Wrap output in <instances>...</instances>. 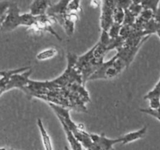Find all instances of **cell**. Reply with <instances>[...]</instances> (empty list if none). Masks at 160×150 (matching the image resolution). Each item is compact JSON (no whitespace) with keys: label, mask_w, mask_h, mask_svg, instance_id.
I'll return each mask as SVG.
<instances>
[{"label":"cell","mask_w":160,"mask_h":150,"mask_svg":"<svg viewBox=\"0 0 160 150\" xmlns=\"http://www.w3.org/2000/svg\"><path fill=\"white\" fill-rule=\"evenodd\" d=\"M137 17L134 15L131 12H130L129 9H125L124 10V17H123V21L122 25H128V26H133L135 23V20Z\"/></svg>","instance_id":"9a60e30c"},{"label":"cell","mask_w":160,"mask_h":150,"mask_svg":"<svg viewBox=\"0 0 160 150\" xmlns=\"http://www.w3.org/2000/svg\"><path fill=\"white\" fill-rule=\"evenodd\" d=\"M9 2H10L7 1L0 2V27H1L2 22L4 21L6 12H7V9L9 6Z\"/></svg>","instance_id":"44dd1931"},{"label":"cell","mask_w":160,"mask_h":150,"mask_svg":"<svg viewBox=\"0 0 160 150\" xmlns=\"http://www.w3.org/2000/svg\"><path fill=\"white\" fill-rule=\"evenodd\" d=\"M159 23H158L157 22L155 21L154 19H152L149 21L147 22L146 23H145L142 31H143V34H145V36H150V34L157 32V31L159 30Z\"/></svg>","instance_id":"8fae6325"},{"label":"cell","mask_w":160,"mask_h":150,"mask_svg":"<svg viewBox=\"0 0 160 150\" xmlns=\"http://www.w3.org/2000/svg\"><path fill=\"white\" fill-rule=\"evenodd\" d=\"M92 142L97 146L99 147L101 150H111L113 148V146L118 143H121L120 137L118 138H108L105 134H89Z\"/></svg>","instance_id":"5b68a950"},{"label":"cell","mask_w":160,"mask_h":150,"mask_svg":"<svg viewBox=\"0 0 160 150\" xmlns=\"http://www.w3.org/2000/svg\"><path fill=\"white\" fill-rule=\"evenodd\" d=\"M147 130H148V128H147L146 126H145L142 128H141V129L138 130V131H132V132H129L128 134H124L122 137H120L121 144L127 145V144L131 143V142H134V141L142 138L146 134Z\"/></svg>","instance_id":"ba28073f"},{"label":"cell","mask_w":160,"mask_h":150,"mask_svg":"<svg viewBox=\"0 0 160 150\" xmlns=\"http://www.w3.org/2000/svg\"><path fill=\"white\" fill-rule=\"evenodd\" d=\"M141 4H142L143 9H148V10L152 11L153 13L157 9L158 6L159 4V1H141Z\"/></svg>","instance_id":"e0dca14e"},{"label":"cell","mask_w":160,"mask_h":150,"mask_svg":"<svg viewBox=\"0 0 160 150\" xmlns=\"http://www.w3.org/2000/svg\"><path fill=\"white\" fill-rule=\"evenodd\" d=\"M37 125L39 129V132H40L42 144H43L45 150H53V145L51 137H50L48 132L46 131L45 127H44L43 122H42V120L40 118L38 119Z\"/></svg>","instance_id":"9c48e42d"},{"label":"cell","mask_w":160,"mask_h":150,"mask_svg":"<svg viewBox=\"0 0 160 150\" xmlns=\"http://www.w3.org/2000/svg\"><path fill=\"white\" fill-rule=\"evenodd\" d=\"M141 112H145V113L148 114V115L152 116V117H155L157 120L160 121V107L157 109H152L150 108H147V109H141Z\"/></svg>","instance_id":"7402d4cb"},{"label":"cell","mask_w":160,"mask_h":150,"mask_svg":"<svg viewBox=\"0 0 160 150\" xmlns=\"http://www.w3.org/2000/svg\"><path fill=\"white\" fill-rule=\"evenodd\" d=\"M81 9V2L80 1H69L67 5V12L68 13H78Z\"/></svg>","instance_id":"d6986e66"},{"label":"cell","mask_w":160,"mask_h":150,"mask_svg":"<svg viewBox=\"0 0 160 150\" xmlns=\"http://www.w3.org/2000/svg\"><path fill=\"white\" fill-rule=\"evenodd\" d=\"M128 9L136 17H138L139 16V14L142 12V11L143 10V8H142V4H141V1H131V3Z\"/></svg>","instance_id":"2e32d148"},{"label":"cell","mask_w":160,"mask_h":150,"mask_svg":"<svg viewBox=\"0 0 160 150\" xmlns=\"http://www.w3.org/2000/svg\"><path fill=\"white\" fill-rule=\"evenodd\" d=\"M50 1H34L30 5V12L34 17H39V16L46 15L47 10L50 5L52 4Z\"/></svg>","instance_id":"52a82bcc"},{"label":"cell","mask_w":160,"mask_h":150,"mask_svg":"<svg viewBox=\"0 0 160 150\" xmlns=\"http://www.w3.org/2000/svg\"><path fill=\"white\" fill-rule=\"evenodd\" d=\"M123 17H124V9H121L116 5V7L113 9V14H112L113 23L122 25L123 21Z\"/></svg>","instance_id":"7c38bea8"},{"label":"cell","mask_w":160,"mask_h":150,"mask_svg":"<svg viewBox=\"0 0 160 150\" xmlns=\"http://www.w3.org/2000/svg\"><path fill=\"white\" fill-rule=\"evenodd\" d=\"M156 34H157V35L159 36V38H160V28H159V30H158V31H157V32H156Z\"/></svg>","instance_id":"4316f807"},{"label":"cell","mask_w":160,"mask_h":150,"mask_svg":"<svg viewBox=\"0 0 160 150\" xmlns=\"http://www.w3.org/2000/svg\"><path fill=\"white\" fill-rule=\"evenodd\" d=\"M153 19L155 20V21H156L158 23L160 24V4L158 6L157 9H156V11L155 12Z\"/></svg>","instance_id":"d4e9b609"},{"label":"cell","mask_w":160,"mask_h":150,"mask_svg":"<svg viewBox=\"0 0 160 150\" xmlns=\"http://www.w3.org/2000/svg\"><path fill=\"white\" fill-rule=\"evenodd\" d=\"M85 150H101L99 148V147L98 146H97L96 145H95V144H92V146L90 147V148H87V149H85Z\"/></svg>","instance_id":"484cf974"},{"label":"cell","mask_w":160,"mask_h":150,"mask_svg":"<svg viewBox=\"0 0 160 150\" xmlns=\"http://www.w3.org/2000/svg\"><path fill=\"white\" fill-rule=\"evenodd\" d=\"M111 150H115V149H114V148H112V149H111Z\"/></svg>","instance_id":"f1b7e54d"},{"label":"cell","mask_w":160,"mask_h":150,"mask_svg":"<svg viewBox=\"0 0 160 150\" xmlns=\"http://www.w3.org/2000/svg\"><path fill=\"white\" fill-rule=\"evenodd\" d=\"M102 10L100 16V27L102 31H108L113 23L112 14L113 9L117 5V1H102L101 2Z\"/></svg>","instance_id":"277c9868"},{"label":"cell","mask_w":160,"mask_h":150,"mask_svg":"<svg viewBox=\"0 0 160 150\" xmlns=\"http://www.w3.org/2000/svg\"><path fill=\"white\" fill-rule=\"evenodd\" d=\"M152 98H160V78L159 81L157 82V84L155 85V87L145 95L144 99L149 100Z\"/></svg>","instance_id":"5bb4252c"},{"label":"cell","mask_w":160,"mask_h":150,"mask_svg":"<svg viewBox=\"0 0 160 150\" xmlns=\"http://www.w3.org/2000/svg\"><path fill=\"white\" fill-rule=\"evenodd\" d=\"M139 48H140V47H128L123 45L121 48L117 50V53L116 55L120 59H121L126 64L127 67H128L130 64L131 63V62L134 60Z\"/></svg>","instance_id":"8992f818"},{"label":"cell","mask_w":160,"mask_h":150,"mask_svg":"<svg viewBox=\"0 0 160 150\" xmlns=\"http://www.w3.org/2000/svg\"><path fill=\"white\" fill-rule=\"evenodd\" d=\"M58 50L55 48H49L41 51L36 56V59L39 61L48 60V59H52L55 56H57Z\"/></svg>","instance_id":"30bf717a"},{"label":"cell","mask_w":160,"mask_h":150,"mask_svg":"<svg viewBox=\"0 0 160 150\" xmlns=\"http://www.w3.org/2000/svg\"><path fill=\"white\" fill-rule=\"evenodd\" d=\"M69 1H59L56 3H52L47 10V16L52 20H54L58 23L63 27L69 19L67 12V5Z\"/></svg>","instance_id":"3957f363"},{"label":"cell","mask_w":160,"mask_h":150,"mask_svg":"<svg viewBox=\"0 0 160 150\" xmlns=\"http://www.w3.org/2000/svg\"><path fill=\"white\" fill-rule=\"evenodd\" d=\"M126 64L117 55L111 59L103 62L98 70L88 78V81H95V80H107L112 79L118 76L122 71L127 69Z\"/></svg>","instance_id":"6da1fadb"},{"label":"cell","mask_w":160,"mask_h":150,"mask_svg":"<svg viewBox=\"0 0 160 150\" xmlns=\"http://www.w3.org/2000/svg\"><path fill=\"white\" fill-rule=\"evenodd\" d=\"M149 101V108L152 109H157L160 107V98H152Z\"/></svg>","instance_id":"603a6c76"},{"label":"cell","mask_w":160,"mask_h":150,"mask_svg":"<svg viewBox=\"0 0 160 150\" xmlns=\"http://www.w3.org/2000/svg\"><path fill=\"white\" fill-rule=\"evenodd\" d=\"M63 150H70V148H69L68 146H67V145H66L65 147H64V148H63Z\"/></svg>","instance_id":"83f0119b"},{"label":"cell","mask_w":160,"mask_h":150,"mask_svg":"<svg viewBox=\"0 0 160 150\" xmlns=\"http://www.w3.org/2000/svg\"><path fill=\"white\" fill-rule=\"evenodd\" d=\"M134 31L133 26H128V25H122L120 31V37L126 40Z\"/></svg>","instance_id":"ffe728a7"},{"label":"cell","mask_w":160,"mask_h":150,"mask_svg":"<svg viewBox=\"0 0 160 150\" xmlns=\"http://www.w3.org/2000/svg\"><path fill=\"white\" fill-rule=\"evenodd\" d=\"M121 26L122 25L117 24V23H112V26L109 28V29L107 31L108 34H109L110 38H116L120 36V28H121Z\"/></svg>","instance_id":"ac0fdd59"},{"label":"cell","mask_w":160,"mask_h":150,"mask_svg":"<svg viewBox=\"0 0 160 150\" xmlns=\"http://www.w3.org/2000/svg\"><path fill=\"white\" fill-rule=\"evenodd\" d=\"M20 12L18 6L16 2H10L9 8L6 12V17L4 21L0 27V31L2 32H9L12 31L21 26L20 24Z\"/></svg>","instance_id":"7a4b0ae2"},{"label":"cell","mask_w":160,"mask_h":150,"mask_svg":"<svg viewBox=\"0 0 160 150\" xmlns=\"http://www.w3.org/2000/svg\"><path fill=\"white\" fill-rule=\"evenodd\" d=\"M124 44V39L122 38L121 37H117L116 38H110V42L108 46V51L110 50H118L119 48H121Z\"/></svg>","instance_id":"4fadbf2b"},{"label":"cell","mask_w":160,"mask_h":150,"mask_svg":"<svg viewBox=\"0 0 160 150\" xmlns=\"http://www.w3.org/2000/svg\"><path fill=\"white\" fill-rule=\"evenodd\" d=\"M131 1H117V6L123 9H128L131 5Z\"/></svg>","instance_id":"cb8c5ba5"}]
</instances>
